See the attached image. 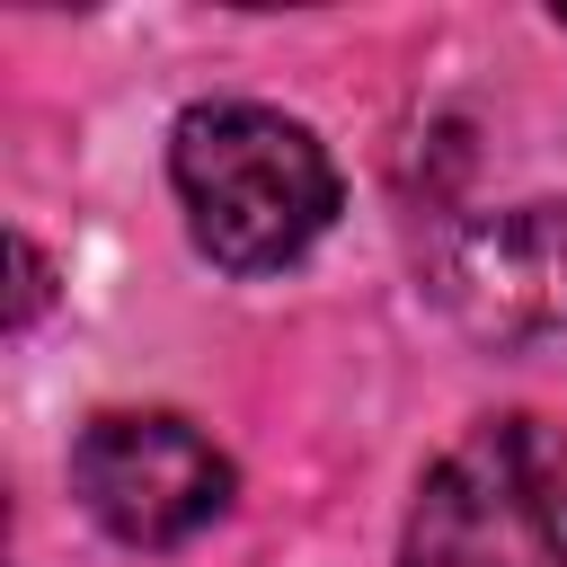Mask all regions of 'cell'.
I'll return each mask as SVG.
<instances>
[{
  "label": "cell",
  "instance_id": "cell-5",
  "mask_svg": "<svg viewBox=\"0 0 567 567\" xmlns=\"http://www.w3.org/2000/svg\"><path fill=\"white\" fill-rule=\"evenodd\" d=\"M44 284H53V275H44L35 239H18V310H9V328H18V337L35 328V310H44Z\"/></svg>",
  "mask_w": 567,
  "mask_h": 567
},
{
  "label": "cell",
  "instance_id": "cell-1",
  "mask_svg": "<svg viewBox=\"0 0 567 567\" xmlns=\"http://www.w3.org/2000/svg\"><path fill=\"white\" fill-rule=\"evenodd\" d=\"M168 168H177V195H186V221H195L204 257L230 266V275L292 266L337 213L328 151L275 106H195V115H177Z\"/></svg>",
  "mask_w": 567,
  "mask_h": 567
},
{
  "label": "cell",
  "instance_id": "cell-4",
  "mask_svg": "<svg viewBox=\"0 0 567 567\" xmlns=\"http://www.w3.org/2000/svg\"><path fill=\"white\" fill-rule=\"evenodd\" d=\"M443 292L496 346L558 337L567 328V213L523 204V213H496V221L461 230L452 257H443Z\"/></svg>",
  "mask_w": 567,
  "mask_h": 567
},
{
  "label": "cell",
  "instance_id": "cell-2",
  "mask_svg": "<svg viewBox=\"0 0 567 567\" xmlns=\"http://www.w3.org/2000/svg\"><path fill=\"white\" fill-rule=\"evenodd\" d=\"M399 567H567V434L540 416L470 425L425 470Z\"/></svg>",
  "mask_w": 567,
  "mask_h": 567
},
{
  "label": "cell",
  "instance_id": "cell-6",
  "mask_svg": "<svg viewBox=\"0 0 567 567\" xmlns=\"http://www.w3.org/2000/svg\"><path fill=\"white\" fill-rule=\"evenodd\" d=\"M558 27H567V9H558Z\"/></svg>",
  "mask_w": 567,
  "mask_h": 567
},
{
  "label": "cell",
  "instance_id": "cell-3",
  "mask_svg": "<svg viewBox=\"0 0 567 567\" xmlns=\"http://www.w3.org/2000/svg\"><path fill=\"white\" fill-rule=\"evenodd\" d=\"M71 487L80 505L133 540V549H177L230 505V461L168 408H115L89 416L71 443Z\"/></svg>",
  "mask_w": 567,
  "mask_h": 567
}]
</instances>
